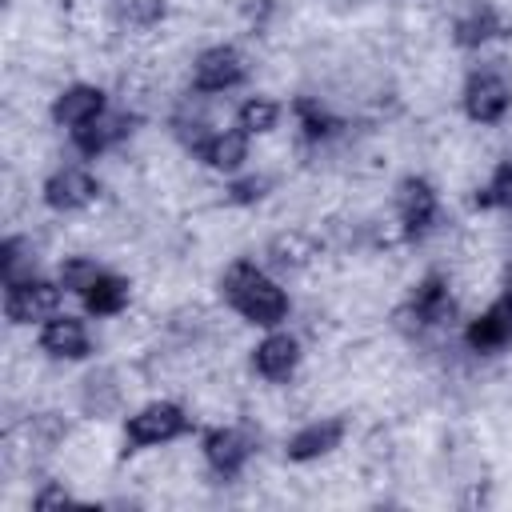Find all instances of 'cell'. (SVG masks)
<instances>
[{"mask_svg":"<svg viewBox=\"0 0 512 512\" xmlns=\"http://www.w3.org/2000/svg\"><path fill=\"white\" fill-rule=\"evenodd\" d=\"M220 288H224V300H228L248 324L276 328V324L288 316V296H284V288H280L272 276H264L256 264H248V260L228 264Z\"/></svg>","mask_w":512,"mask_h":512,"instance_id":"obj_1","label":"cell"},{"mask_svg":"<svg viewBox=\"0 0 512 512\" xmlns=\"http://www.w3.org/2000/svg\"><path fill=\"white\" fill-rule=\"evenodd\" d=\"M188 428V416L180 404L172 400H152L144 408H136L124 424V440L136 444V448H156V444H168L176 440L180 432Z\"/></svg>","mask_w":512,"mask_h":512,"instance_id":"obj_2","label":"cell"},{"mask_svg":"<svg viewBox=\"0 0 512 512\" xmlns=\"http://www.w3.org/2000/svg\"><path fill=\"white\" fill-rule=\"evenodd\" d=\"M508 108H512V84H508L504 72L480 68V72L468 76V84H464V112H468V120L496 124V120H504Z\"/></svg>","mask_w":512,"mask_h":512,"instance_id":"obj_3","label":"cell"},{"mask_svg":"<svg viewBox=\"0 0 512 512\" xmlns=\"http://www.w3.org/2000/svg\"><path fill=\"white\" fill-rule=\"evenodd\" d=\"M8 296H4V312L12 324H36V320H48L56 316L60 308V284L52 280H40V276H28V280H16V284H4Z\"/></svg>","mask_w":512,"mask_h":512,"instance_id":"obj_4","label":"cell"},{"mask_svg":"<svg viewBox=\"0 0 512 512\" xmlns=\"http://www.w3.org/2000/svg\"><path fill=\"white\" fill-rule=\"evenodd\" d=\"M244 80V60L236 48L228 44H216V48H204L196 60H192V84L196 92H228Z\"/></svg>","mask_w":512,"mask_h":512,"instance_id":"obj_5","label":"cell"},{"mask_svg":"<svg viewBox=\"0 0 512 512\" xmlns=\"http://www.w3.org/2000/svg\"><path fill=\"white\" fill-rule=\"evenodd\" d=\"M464 340L472 352H500L504 344H512V288L468 324Z\"/></svg>","mask_w":512,"mask_h":512,"instance_id":"obj_6","label":"cell"},{"mask_svg":"<svg viewBox=\"0 0 512 512\" xmlns=\"http://www.w3.org/2000/svg\"><path fill=\"white\" fill-rule=\"evenodd\" d=\"M96 192H100V184L84 168H60L44 180V204L56 212H80L96 200Z\"/></svg>","mask_w":512,"mask_h":512,"instance_id":"obj_7","label":"cell"},{"mask_svg":"<svg viewBox=\"0 0 512 512\" xmlns=\"http://www.w3.org/2000/svg\"><path fill=\"white\" fill-rule=\"evenodd\" d=\"M396 212H400V224L408 236H424L436 220V192L424 176H408L400 180L396 188Z\"/></svg>","mask_w":512,"mask_h":512,"instance_id":"obj_8","label":"cell"},{"mask_svg":"<svg viewBox=\"0 0 512 512\" xmlns=\"http://www.w3.org/2000/svg\"><path fill=\"white\" fill-rule=\"evenodd\" d=\"M108 108H104V92L96 88V84H68L56 100H52V120L56 124H64V128H84V124H92L96 116H104Z\"/></svg>","mask_w":512,"mask_h":512,"instance_id":"obj_9","label":"cell"},{"mask_svg":"<svg viewBox=\"0 0 512 512\" xmlns=\"http://www.w3.org/2000/svg\"><path fill=\"white\" fill-rule=\"evenodd\" d=\"M40 348L56 360H80V356H88L92 336H88L84 320H76V316H48L40 328Z\"/></svg>","mask_w":512,"mask_h":512,"instance_id":"obj_10","label":"cell"},{"mask_svg":"<svg viewBox=\"0 0 512 512\" xmlns=\"http://www.w3.org/2000/svg\"><path fill=\"white\" fill-rule=\"evenodd\" d=\"M296 364H300V344H296V336H288V332H272V336H264V340L252 348V368H256L264 380H272V384L288 380V376L296 372Z\"/></svg>","mask_w":512,"mask_h":512,"instance_id":"obj_11","label":"cell"},{"mask_svg":"<svg viewBox=\"0 0 512 512\" xmlns=\"http://www.w3.org/2000/svg\"><path fill=\"white\" fill-rule=\"evenodd\" d=\"M252 456V440L240 428H212L204 436V460L216 476H236Z\"/></svg>","mask_w":512,"mask_h":512,"instance_id":"obj_12","label":"cell"},{"mask_svg":"<svg viewBox=\"0 0 512 512\" xmlns=\"http://www.w3.org/2000/svg\"><path fill=\"white\" fill-rule=\"evenodd\" d=\"M340 440H344V420H336V416H324V420H312V424H304L292 440H288V460H296V464H308V460H320V456H328L332 448H340Z\"/></svg>","mask_w":512,"mask_h":512,"instance_id":"obj_13","label":"cell"},{"mask_svg":"<svg viewBox=\"0 0 512 512\" xmlns=\"http://www.w3.org/2000/svg\"><path fill=\"white\" fill-rule=\"evenodd\" d=\"M196 156H200L208 168H216V172H236V168L248 160V132H244V128L212 132V136L196 148Z\"/></svg>","mask_w":512,"mask_h":512,"instance_id":"obj_14","label":"cell"},{"mask_svg":"<svg viewBox=\"0 0 512 512\" xmlns=\"http://www.w3.org/2000/svg\"><path fill=\"white\" fill-rule=\"evenodd\" d=\"M128 116L124 112H104V116H96L92 124H84V128H76V148L80 152H88V156H100V152H108L112 144H120L124 136H128Z\"/></svg>","mask_w":512,"mask_h":512,"instance_id":"obj_15","label":"cell"},{"mask_svg":"<svg viewBox=\"0 0 512 512\" xmlns=\"http://www.w3.org/2000/svg\"><path fill=\"white\" fill-rule=\"evenodd\" d=\"M500 28H504V20H500V12H496L492 4H472L468 12H460V16H456L452 36H456V44L476 48V44H484V40L500 36Z\"/></svg>","mask_w":512,"mask_h":512,"instance_id":"obj_16","label":"cell"},{"mask_svg":"<svg viewBox=\"0 0 512 512\" xmlns=\"http://www.w3.org/2000/svg\"><path fill=\"white\" fill-rule=\"evenodd\" d=\"M128 296H132L128 280H120V276H112V272H100V276L92 280V288L84 292V308H88L92 316H116V312L128 308Z\"/></svg>","mask_w":512,"mask_h":512,"instance_id":"obj_17","label":"cell"},{"mask_svg":"<svg viewBox=\"0 0 512 512\" xmlns=\"http://www.w3.org/2000/svg\"><path fill=\"white\" fill-rule=\"evenodd\" d=\"M412 316L420 324H444L452 316V292L440 276H428L420 280V288L412 292Z\"/></svg>","mask_w":512,"mask_h":512,"instance_id":"obj_18","label":"cell"},{"mask_svg":"<svg viewBox=\"0 0 512 512\" xmlns=\"http://www.w3.org/2000/svg\"><path fill=\"white\" fill-rule=\"evenodd\" d=\"M236 120H240V128H244L248 136L268 132V128H276V120H280V104L268 100V96H248V100L240 104Z\"/></svg>","mask_w":512,"mask_h":512,"instance_id":"obj_19","label":"cell"},{"mask_svg":"<svg viewBox=\"0 0 512 512\" xmlns=\"http://www.w3.org/2000/svg\"><path fill=\"white\" fill-rule=\"evenodd\" d=\"M0 272H4V284H16V280H28L32 276V248L28 240L20 236H8L4 248H0Z\"/></svg>","mask_w":512,"mask_h":512,"instance_id":"obj_20","label":"cell"},{"mask_svg":"<svg viewBox=\"0 0 512 512\" xmlns=\"http://www.w3.org/2000/svg\"><path fill=\"white\" fill-rule=\"evenodd\" d=\"M112 12L128 28H152L164 20V0H112Z\"/></svg>","mask_w":512,"mask_h":512,"instance_id":"obj_21","label":"cell"},{"mask_svg":"<svg viewBox=\"0 0 512 512\" xmlns=\"http://www.w3.org/2000/svg\"><path fill=\"white\" fill-rule=\"evenodd\" d=\"M96 276H100V264L92 256H64L60 260V284L68 292H76V296H84Z\"/></svg>","mask_w":512,"mask_h":512,"instance_id":"obj_22","label":"cell"},{"mask_svg":"<svg viewBox=\"0 0 512 512\" xmlns=\"http://www.w3.org/2000/svg\"><path fill=\"white\" fill-rule=\"evenodd\" d=\"M268 256H272V264L276 268H300V264H308V256H312V244L304 240V236H276L272 244H268Z\"/></svg>","mask_w":512,"mask_h":512,"instance_id":"obj_23","label":"cell"},{"mask_svg":"<svg viewBox=\"0 0 512 512\" xmlns=\"http://www.w3.org/2000/svg\"><path fill=\"white\" fill-rule=\"evenodd\" d=\"M476 200H480V204H492V208L512 212V160H504V164L492 172L488 188H480V196H476Z\"/></svg>","mask_w":512,"mask_h":512,"instance_id":"obj_24","label":"cell"},{"mask_svg":"<svg viewBox=\"0 0 512 512\" xmlns=\"http://www.w3.org/2000/svg\"><path fill=\"white\" fill-rule=\"evenodd\" d=\"M296 116H300V128H304L308 140H324L336 128V120L320 104H312V100H296Z\"/></svg>","mask_w":512,"mask_h":512,"instance_id":"obj_25","label":"cell"},{"mask_svg":"<svg viewBox=\"0 0 512 512\" xmlns=\"http://www.w3.org/2000/svg\"><path fill=\"white\" fill-rule=\"evenodd\" d=\"M264 188H268V180H264V176H252V180H240V184H232L228 192H232V200L248 204V200H260V196H264Z\"/></svg>","mask_w":512,"mask_h":512,"instance_id":"obj_26","label":"cell"}]
</instances>
